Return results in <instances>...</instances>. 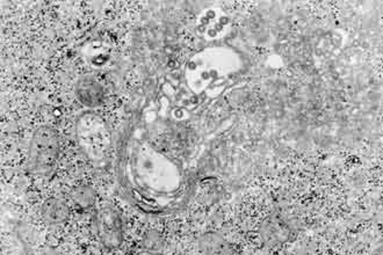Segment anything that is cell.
Here are the masks:
<instances>
[{"label": "cell", "mask_w": 383, "mask_h": 255, "mask_svg": "<svg viewBox=\"0 0 383 255\" xmlns=\"http://www.w3.org/2000/svg\"><path fill=\"white\" fill-rule=\"evenodd\" d=\"M57 135L49 126L36 130L29 147L28 167L35 174L46 175L54 167L58 156Z\"/></svg>", "instance_id": "obj_1"}, {"label": "cell", "mask_w": 383, "mask_h": 255, "mask_svg": "<svg viewBox=\"0 0 383 255\" xmlns=\"http://www.w3.org/2000/svg\"><path fill=\"white\" fill-rule=\"evenodd\" d=\"M98 232L102 242L109 247H114L119 244L120 226L119 219L109 209H104L98 214L97 218Z\"/></svg>", "instance_id": "obj_2"}, {"label": "cell", "mask_w": 383, "mask_h": 255, "mask_svg": "<svg viewBox=\"0 0 383 255\" xmlns=\"http://www.w3.org/2000/svg\"><path fill=\"white\" fill-rule=\"evenodd\" d=\"M77 96L79 101L88 105V107H97L100 105L102 101V86L99 85V82H95V79L85 77L82 80H79L77 85Z\"/></svg>", "instance_id": "obj_3"}, {"label": "cell", "mask_w": 383, "mask_h": 255, "mask_svg": "<svg viewBox=\"0 0 383 255\" xmlns=\"http://www.w3.org/2000/svg\"><path fill=\"white\" fill-rule=\"evenodd\" d=\"M42 214L46 221L53 224H58L68 219L70 210L67 204L56 198H50L43 204Z\"/></svg>", "instance_id": "obj_4"}, {"label": "cell", "mask_w": 383, "mask_h": 255, "mask_svg": "<svg viewBox=\"0 0 383 255\" xmlns=\"http://www.w3.org/2000/svg\"><path fill=\"white\" fill-rule=\"evenodd\" d=\"M72 198H74V201H75L76 204H78L81 207H86L93 203L95 193H93L91 188L83 186V187L77 188V189L74 191Z\"/></svg>", "instance_id": "obj_5"}]
</instances>
